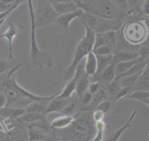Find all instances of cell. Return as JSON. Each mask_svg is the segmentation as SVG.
Here are the masks:
<instances>
[{
	"instance_id": "6da1fadb",
	"label": "cell",
	"mask_w": 149,
	"mask_h": 141,
	"mask_svg": "<svg viewBox=\"0 0 149 141\" xmlns=\"http://www.w3.org/2000/svg\"><path fill=\"white\" fill-rule=\"evenodd\" d=\"M83 24L86 29V34L75 50L71 64L64 72L63 80L65 81L70 80L73 77L78 65L89 52L93 50L96 33L87 25Z\"/></svg>"
},
{
	"instance_id": "7a4b0ae2",
	"label": "cell",
	"mask_w": 149,
	"mask_h": 141,
	"mask_svg": "<svg viewBox=\"0 0 149 141\" xmlns=\"http://www.w3.org/2000/svg\"><path fill=\"white\" fill-rule=\"evenodd\" d=\"M29 10L30 18L31 22V47L30 50V57L31 62L33 66L51 68L53 66L54 62L52 57L47 52L41 51L38 47L36 37V25L34 19V11L32 0H27Z\"/></svg>"
},
{
	"instance_id": "3957f363",
	"label": "cell",
	"mask_w": 149,
	"mask_h": 141,
	"mask_svg": "<svg viewBox=\"0 0 149 141\" xmlns=\"http://www.w3.org/2000/svg\"><path fill=\"white\" fill-rule=\"evenodd\" d=\"M84 12L107 19H120L122 11L107 0H86L81 7Z\"/></svg>"
},
{
	"instance_id": "277c9868",
	"label": "cell",
	"mask_w": 149,
	"mask_h": 141,
	"mask_svg": "<svg viewBox=\"0 0 149 141\" xmlns=\"http://www.w3.org/2000/svg\"><path fill=\"white\" fill-rule=\"evenodd\" d=\"M58 16L59 15L47 0H38L37 9L34 12L36 28L54 23Z\"/></svg>"
},
{
	"instance_id": "5b68a950",
	"label": "cell",
	"mask_w": 149,
	"mask_h": 141,
	"mask_svg": "<svg viewBox=\"0 0 149 141\" xmlns=\"http://www.w3.org/2000/svg\"><path fill=\"white\" fill-rule=\"evenodd\" d=\"M121 24L120 19H107L97 16L96 23L93 30L95 33L115 31L120 28Z\"/></svg>"
},
{
	"instance_id": "8992f818",
	"label": "cell",
	"mask_w": 149,
	"mask_h": 141,
	"mask_svg": "<svg viewBox=\"0 0 149 141\" xmlns=\"http://www.w3.org/2000/svg\"><path fill=\"white\" fill-rule=\"evenodd\" d=\"M84 70V64L83 61L78 65L74 76L70 80L69 83L64 87L62 92L58 93L56 96L58 98H69L73 93L75 91L76 83L79 77L81 72Z\"/></svg>"
},
{
	"instance_id": "52a82bcc",
	"label": "cell",
	"mask_w": 149,
	"mask_h": 141,
	"mask_svg": "<svg viewBox=\"0 0 149 141\" xmlns=\"http://www.w3.org/2000/svg\"><path fill=\"white\" fill-rule=\"evenodd\" d=\"M20 26H19L15 22L12 21L10 22L9 24V27L3 33L0 35V38H5L8 40L9 43V57L10 58H13L12 55V42L13 39L15 37H19L21 35L20 33Z\"/></svg>"
},
{
	"instance_id": "ba28073f",
	"label": "cell",
	"mask_w": 149,
	"mask_h": 141,
	"mask_svg": "<svg viewBox=\"0 0 149 141\" xmlns=\"http://www.w3.org/2000/svg\"><path fill=\"white\" fill-rule=\"evenodd\" d=\"M115 43V32L113 31L96 33L93 50L102 45H112L114 47Z\"/></svg>"
},
{
	"instance_id": "9c48e42d",
	"label": "cell",
	"mask_w": 149,
	"mask_h": 141,
	"mask_svg": "<svg viewBox=\"0 0 149 141\" xmlns=\"http://www.w3.org/2000/svg\"><path fill=\"white\" fill-rule=\"evenodd\" d=\"M70 98V97H69ZM69 98H58L54 97L51 100L48 104L44 114L54 112H61L63 109L72 101Z\"/></svg>"
},
{
	"instance_id": "30bf717a",
	"label": "cell",
	"mask_w": 149,
	"mask_h": 141,
	"mask_svg": "<svg viewBox=\"0 0 149 141\" xmlns=\"http://www.w3.org/2000/svg\"><path fill=\"white\" fill-rule=\"evenodd\" d=\"M84 11L81 9L79 8L77 10L74 12H72L67 13L65 14H62L59 15L58 17L56 22L63 28H68L71 21L76 18L81 19L84 14Z\"/></svg>"
},
{
	"instance_id": "8fae6325",
	"label": "cell",
	"mask_w": 149,
	"mask_h": 141,
	"mask_svg": "<svg viewBox=\"0 0 149 141\" xmlns=\"http://www.w3.org/2000/svg\"><path fill=\"white\" fill-rule=\"evenodd\" d=\"M28 136L29 141L44 140L46 138L45 129L35 122L31 123L29 128Z\"/></svg>"
},
{
	"instance_id": "7c38bea8",
	"label": "cell",
	"mask_w": 149,
	"mask_h": 141,
	"mask_svg": "<svg viewBox=\"0 0 149 141\" xmlns=\"http://www.w3.org/2000/svg\"><path fill=\"white\" fill-rule=\"evenodd\" d=\"M89 84L90 83L88 80V76L86 75L84 70L77 79L75 89L77 94V97L79 101H80L83 95L88 90Z\"/></svg>"
},
{
	"instance_id": "4fadbf2b",
	"label": "cell",
	"mask_w": 149,
	"mask_h": 141,
	"mask_svg": "<svg viewBox=\"0 0 149 141\" xmlns=\"http://www.w3.org/2000/svg\"><path fill=\"white\" fill-rule=\"evenodd\" d=\"M115 64H111L107 66L100 73L98 82L105 86H107L115 78Z\"/></svg>"
},
{
	"instance_id": "5bb4252c",
	"label": "cell",
	"mask_w": 149,
	"mask_h": 141,
	"mask_svg": "<svg viewBox=\"0 0 149 141\" xmlns=\"http://www.w3.org/2000/svg\"><path fill=\"white\" fill-rule=\"evenodd\" d=\"M97 68L96 55L93 52H89L86 57L84 63V72L87 76H94Z\"/></svg>"
},
{
	"instance_id": "9a60e30c",
	"label": "cell",
	"mask_w": 149,
	"mask_h": 141,
	"mask_svg": "<svg viewBox=\"0 0 149 141\" xmlns=\"http://www.w3.org/2000/svg\"><path fill=\"white\" fill-rule=\"evenodd\" d=\"M96 57L97 60V68L94 78L95 82H98L100 73L107 66L112 63L113 54L107 55H96Z\"/></svg>"
},
{
	"instance_id": "2e32d148",
	"label": "cell",
	"mask_w": 149,
	"mask_h": 141,
	"mask_svg": "<svg viewBox=\"0 0 149 141\" xmlns=\"http://www.w3.org/2000/svg\"><path fill=\"white\" fill-rule=\"evenodd\" d=\"M140 57L139 54L130 51H117L113 52L112 63L116 64L119 62L136 59Z\"/></svg>"
},
{
	"instance_id": "e0dca14e",
	"label": "cell",
	"mask_w": 149,
	"mask_h": 141,
	"mask_svg": "<svg viewBox=\"0 0 149 141\" xmlns=\"http://www.w3.org/2000/svg\"><path fill=\"white\" fill-rule=\"evenodd\" d=\"M133 87L134 91H149V66L146 67Z\"/></svg>"
},
{
	"instance_id": "ac0fdd59",
	"label": "cell",
	"mask_w": 149,
	"mask_h": 141,
	"mask_svg": "<svg viewBox=\"0 0 149 141\" xmlns=\"http://www.w3.org/2000/svg\"><path fill=\"white\" fill-rule=\"evenodd\" d=\"M51 5L54 8V10L59 15L72 12H74L79 8L77 6V5L73 1L63 2Z\"/></svg>"
},
{
	"instance_id": "d6986e66",
	"label": "cell",
	"mask_w": 149,
	"mask_h": 141,
	"mask_svg": "<svg viewBox=\"0 0 149 141\" xmlns=\"http://www.w3.org/2000/svg\"><path fill=\"white\" fill-rule=\"evenodd\" d=\"M74 118L72 115H62L54 119L51 124L56 128H63L68 126L74 122Z\"/></svg>"
},
{
	"instance_id": "ffe728a7",
	"label": "cell",
	"mask_w": 149,
	"mask_h": 141,
	"mask_svg": "<svg viewBox=\"0 0 149 141\" xmlns=\"http://www.w3.org/2000/svg\"><path fill=\"white\" fill-rule=\"evenodd\" d=\"M49 101H34L24 107L26 112L39 113L44 114L47 107V102ZM45 115V114H44Z\"/></svg>"
},
{
	"instance_id": "44dd1931",
	"label": "cell",
	"mask_w": 149,
	"mask_h": 141,
	"mask_svg": "<svg viewBox=\"0 0 149 141\" xmlns=\"http://www.w3.org/2000/svg\"><path fill=\"white\" fill-rule=\"evenodd\" d=\"M136 114V110H134L133 112L132 113V114L130 115L129 119L127 120V121L119 129H118L117 131H115L109 138L108 139L106 140V141H118L120 136L122 135V134L123 133V132L129 127L130 126V124L131 122H132L133 118H134L135 115Z\"/></svg>"
},
{
	"instance_id": "7402d4cb",
	"label": "cell",
	"mask_w": 149,
	"mask_h": 141,
	"mask_svg": "<svg viewBox=\"0 0 149 141\" xmlns=\"http://www.w3.org/2000/svg\"><path fill=\"white\" fill-rule=\"evenodd\" d=\"M142 59H142L141 58L139 57L138 58L134 60L125 61V62H121L115 64V70L116 76L125 73V72L128 70L130 68H132L134 64H136V63H137L138 62H139Z\"/></svg>"
},
{
	"instance_id": "603a6c76",
	"label": "cell",
	"mask_w": 149,
	"mask_h": 141,
	"mask_svg": "<svg viewBox=\"0 0 149 141\" xmlns=\"http://www.w3.org/2000/svg\"><path fill=\"white\" fill-rule=\"evenodd\" d=\"M45 118V115L43 114L26 112L23 115L17 118V119L20 122L34 123L39 121H44Z\"/></svg>"
},
{
	"instance_id": "cb8c5ba5",
	"label": "cell",
	"mask_w": 149,
	"mask_h": 141,
	"mask_svg": "<svg viewBox=\"0 0 149 141\" xmlns=\"http://www.w3.org/2000/svg\"><path fill=\"white\" fill-rule=\"evenodd\" d=\"M141 74V73H136L132 75L123 76L117 79H118L119 83L121 86V87H131L135 84V83L137 81Z\"/></svg>"
},
{
	"instance_id": "d4e9b609",
	"label": "cell",
	"mask_w": 149,
	"mask_h": 141,
	"mask_svg": "<svg viewBox=\"0 0 149 141\" xmlns=\"http://www.w3.org/2000/svg\"><path fill=\"white\" fill-rule=\"evenodd\" d=\"M106 98V92L102 87H100L98 91L93 94L90 104L97 107L101 102L105 100Z\"/></svg>"
},
{
	"instance_id": "484cf974",
	"label": "cell",
	"mask_w": 149,
	"mask_h": 141,
	"mask_svg": "<svg viewBox=\"0 0 149 141\" xmlns=\"http://www.w3.org/2000/svg\"><path fill=\"white\" fill-rule=\"evenodd\" d=\"M95 126L97 129V132L92 141H102L104 132L105 128V123L103 120L96 121Z\"/></svg>"
},
{
	"instance_id": "4316f807",
	"label": "cell",
	"mask_w": 149,
	"mask_h": 141,
	"mask_svg": "<svg viewBox=\"0 0 149 141\" xmlns=\"http://www.w3.org/2000/svg\"><path fill=\"white\" fill-rule=\"evenodd\" d=\"M149 97V91L135 90L128 95V98L142 102L143 100Z\"/></svg>"
},
{
	"instance_id": "83f0119b",
	"label": "cell",
	"mask_w": 149,
	"mask_h": 141,
	"mask_svg": "<svg viewBox=\"0 0 149 141\" xmlns=\"http://www.w3.org/2000/svg\"><path fill=\"white\" fill-rule=\"evenodd\" d=\"M121 86H120L118 79L115 78L113 80H112L107 86V90L108 94L110 96L115 97L117 93L121 89Z\"/></svg>"
},
{
	"instance_id": "f1b7e54d",
	"label": "cell",
	"mask_w": 149,
	"mask_h": 141,
	"mask_svg": "<svg viewBox=\"0 0 149 141\" xmlns=\"http://www.w3.org/2000/svg\"><path fill=\"white\" fill-rule=\"evenodd\" d=\"M113 46L112 45H102L96 48L93 50V52L98 55H107L113 54Z\"/></svg>"
},
{
	"instance_id": "f546056e",
	"label": "cell",
	"mask_w": 149,
	"mask_h": 141,
	"mask_svg": "<svg viewBox=\"0 0 149 141\" xmlns=\"http://www.w3.org/2000/svg\"><path fill=\"white\" fill-rule=\"evenodd\" d=\"M140 57L142 59H147L149 57V36L141 45L139 52Z\"/></svg>"
},
{
	"instance_id": "4dcf8cb0",
	"label": "cell",
	"mask_w": 149,
	"mask_h": 141,
	"mask_svg": "<svg viewBox=\"0 0 149 141\" xmlns=\"http://www.w3.org/2000/svg\"><path fill=\"white\" fill-rule=\"evenodd\" d=\"M26 110L24 108H8L7 111H5L4 113L7 114L9 116L13 118H19V117L23 115L26 113Z\"/></svg>"
},
{
	"instance_id": "1f68e13d",
	"label": "cell",
	"mask_w": 149,
	"mask_h": 141,
	"mask_svg": "<svg viewBox=\"0 0 149 141\" xmlns=\"http://www.w3.org/2000/svg\"><path fill=\"white\" fill-rule=\"evenodd\" d=\"M130 89V87H122L120 89V90L119 91V92L117 93L116 96L115 97V101L116 102V101L120 100V99H122L124 97H125L126 95H127L129 92Z\"/></svg>"
},
{
	"instance_id": "d6a6232c",
	"label": "cell",
	"mask_w": 149,
	"mask_h": 141,
	"mask_svg": "<svg viewBox=\"0 0 149 141\" xmlns=\"http://www.w3.org/2000/svg\"><path fill=\"white\" fill-rule=\"evenodd\" d=\"M110 107H111L110 102L107 100H104L102 102H101L96 107H97V110H100L103 112L105 113L109 109Z\"/></svg>"
},
{
	"instance_id": "836d02e7",
	"label": "cell",
	"mask_w": 149,
	"mask_h": 141,
	"mask_svg": "<svg viewBox=\"0 0 149 141\" xmlns=\"http://www.w3.org/2000/svg\"><path fill=\"white\" fill-rule=\"evenodd\" d=\"M92 96L93 94H91L89 91L87 90L84 94L83 95V96L81 98V100L80 101H81V103L84 104V105H88L90 104L91 101V99H92Z\"/></svg>"
},
{
	"instance_id": "e575fe53",
	"label": "cell",
	"mask_w": 149,
	"mask_h": 141,
	"mask_svg": "<svg viewBox=\"0 0 149 141\" xmlns=\"http://www.w3.org/2000/svg\"><path fill=\"white\" fill-rule=\"evenodd\" d=\"M75 104L71 101L70 102L61 112L63 115H72L74 110Z\"/></svg>"
},
{
	"instance_id": "d590c367",
	"label": "cell",
	"mask_w": 149,
	"mask_h": 141,
	"mask_svg": "<svg viewBox=\"0 0 149 141\" xmlns=\"http://www.w3.org/2000/svg\"><path fill=\"white\" fill-rule=\"evenodd\" d=\"M100 87H100V82H94L89 84L88 90L89 91V92L91 94H94V93H95L97 91H98V90L100 89Z\"/></svg>"
},
{
	"instance_id": "8d00e7d4",
	"label": "cell",
	"mask_w": 149,
	"mask_h": 141,
	"mask_svg": "<svg viewBox=\"0 0 149 141\" xmlns=\"http://www.w3.org/2000/svg\"><path fill=\"white\" fill-rule=\"evenodd\" d=\"M104 114L105 113L103 112L102 111L98 110H96L93 114V118L95 122L102 120L104 117Z\"/></svg>"
},
{
	"instance_id": "74e56055",
	"label": "cell",
	"mask_w": 149,
	"mask_h": 141,
	"mask_svg": "<svg viewBox=\"0 0 149 141\" xmlns=\"http://www.w3.org/2000/svg\"><path fill=\"white\" fill-rule=\"evenodd\" d=\"M112 1L120 8L126 9L128 8L127 0H112Z\"/></svg>"
},
{
	"instance_id": "f35d334b",
	"label": "cell",
	"mask_w": 149,
	"mask_h": 141,
	"mask_svg": "<svg viewBox=\"0 0 149 141\" xmlns=\"http://www.w3.org/2000/svg\"><path fill=\"white\" fill-rule=\"evenodd\" d=\"M8 103V98L5 93H0V109L4 108Z\"/></svg>"
},
{
	"instance_id": "ab89813d",
	"label": "cell",
	"mask_w": 149,
	"mask_h": 141,
	"mask_svg": "<svg viewBox=\"0 0 149 141\" xmlns=\"http://www.w3.org/2000/svg\"><path fill=\"white\" fill-rule=\"evenodd\" d=\"M8 64L3 61L0 59V74L4 73L8 69Z\"/></svg>"
},
{
	"instance_id": "60d3db41",
	"label": "cell",
	"mask_w": 149,
	"mask_h": 141,
	"mask_svg": "<svg viewBox=\"0 0 149 141\" xmlns=\"http://www.w3.org/2000/svg\"><path fill=\"white\" fill-rule=\"evenodd\" d=\"M142 9L144 13L149 16V0H146L144 2Z\"/></svg>"
},
{
	"instance_id": "b9f144b4",
	"label": "cell",
	"mask_w": 149,
	"mask_h": 141,
	"mask_svg": "<svg viewBox=\"0 0 149 141\" xmlns=\"http://www.w3.org/2000/svg\"><path fill=\"white\" fill-rule=\"evenodd\" d=\"M51 4H54L60 2H70L72 1V0H47Z\"/></svg>"
},
{
	"instance_id": "7bdbcfd3",
	"label": "cell",
	"mask_w": 149,
	"mask_h": 141,
	"mask_svg": "<svg viewBox=\"0 0 149 141\" xmlns=\"http://www.w3.org/2000/svg\"><path fill=\"white\" fill-rule=\"evenodd\" d=\"M72 1L74 3H75L79 8H81V7L82 6V3H83L82 0H72Z\"/></svg>"
},
{
	"instance_id": "ee69618b",
	"label": "cell",
	"mask_w": 149,
	"mask_h": 141,
	"mask_svg": "<svg viewBox=\"0 0 149 141\" xmlns=\"http://www.w3.org/2000/svg\"><path fill=\"white\" fill-rule=\"evenodd\" d=\"M141 103H144V104H146L149 105V97H148V98H147L146 99H145L144 100H143Z\"/></svg>"
},
{
	"instance_id": "f6af8a7d",
	"label": "cell",
	"mask_w": 149,
	"mask_h": 141,
	"mask_svg": "<svg viewBox=\"0 0 149 141\" xmlns=\"http://www.w3.org/2000/svg\"><path fill=\"white\" fill-rule=\"evenodd\" d=\"M5 19H1V20H0V26H1V25L3 23V22L5 21Z\"/></svg>"
},
{
	"instance_id": "bcb514c9",
	"label": "cell",
	"mask_w": 149,
	"mask_h": 141,
	"mask_svg": "<svg viewBox=\"0 0 149 141\" xmlns=\"http://www.w3.org/2000/svg\"><path fill=\"white\" fill-rule=\"evenodd\" d=\"M11 1H15L16 0H11Z\"/></svg>"
},
{
	"instance_id": "7dc6e473",
	"label": "cell",
	"mask_w": 149,
	"mask_h": 141,
	"mask_svg": "<svg viewBox=\"0 0 149 141\" xmlns=\"http://www.w3.org/2000/svg\"><path fill=\"white\" fill-rule=\"evenodd\" d=\"M59 141H63V140H59Z\"/></svg>"
},
{
	"instance_id": "c3c4849f",
	"label": "cell",
	"mask_w": 149,
	"mask_h": 141,
	"mask_svg": "<svg viewBox=\"0 0 149 141\" xmlns=\"http://www.w3.org/2000/svg\"><path fill=\"white\" fill-rule=\"evenodd\" d=\"M41 141H44V140H41Z\"/></svg>"
},
{
	"instance_id": "681fc988",
	"label": "cell",
	"mask_w": 149,
	"mask_h": 141,
	"mask_svg": "<svg viewBox=\"0 0 149 141\" xmlns=\"http://www.w3.org/2000/svg\"><path fill=\"white\" fill-rule=\"evenodd\" d=\"M148 135H149V133H148Z\"/></svg>"
},
{
	"instance_id": "f907efd6",
	"label": "cell",
	"mask_w": 149,
	"mask_h": 141,
	"mask_svg": "<svg viewBox=\"0 0 149 141\" xmlns=\"http://www.w3.org/2000/svg\"><path fill=\"white\" fill-rule=\"evenodd\" d=\"M0 1H1V0H0Z\"/></svg>"
}]
</instances>
